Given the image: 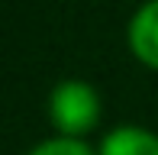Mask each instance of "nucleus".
I'll return each mask as SVG.
<instances>
[{
  "mask_svg": "<svg viewBox=\"0 0 158 155\" xmlns=\"http://www.w3.org/2000/svg\"><path fill=\"white\" fill-rule=\"evenodd\" d=\"M48 113L52 123L58 126L64 136L77 139L90 132L100 119V97L90 84L84 81H61L48 97Z\"/></svg>",
  "mask_w": 158,
  "mask_h": 155,
  "instance_id": "nucleus-1",
  "label": "nucleus"
},
{
  "mask_svg": "<svg viewBox=\"0 0 158 155\" xmlns=\"http://www.w3.org/2000/svg\"><path fill=\"white\" fill-rule=\"evenodd\" d=\"M129 45L135 58L158 71V0L145 3L129 23Z\"/></svg>",
  "mask_w": 158,
  "mask_h": 155,
  "instance_id": "nucleus-2",
  "label": "nucleus"
},
{
  "mask_svg": "<svg viewBox=\"0 0 158 155\" xmlns=\"http://www.w3.org/2000/svg\"><path fill=\"white\" fill-rule=\"evenodd\" d=\"M100 155H158V136L139 126H119L103 139Z\"/></svg>",
  "mask_w": 158,
  "mask_h": 155,
  "instance_id": "nucleus-3",
  "label": "nucleus"
},
{
  "mask_svg": "<svg viewBox=\"0 0 158 155\" xmlns=\"http://www.w3.org/2000/svg\"><path fill=\"white\" fill-rule=\"evenodd\" d=\"M29 155H94L84 142H77V139L71 136H61V139H48V142L35 145Z\"/></svg>",
  "mask_w": 158,
  "mask_h": 155,
  "instance_id": "nucleus-4",
  "label": "nucleus"
}]
</instances>
